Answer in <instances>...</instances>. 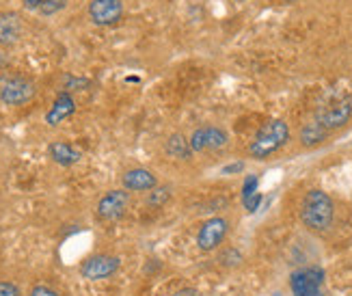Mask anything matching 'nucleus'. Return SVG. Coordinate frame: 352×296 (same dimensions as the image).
I'll return each mask as SVG.
<instances>
[{
  "label": "nucleus",
  "mask_w": 352,
  "mask_h": 296,
  "mask_svg": "<svg viewBox=\"0 0 352 296\" xmlns=\"http://www.w3.org/2000/svg\"><path fill=\"white\" fill-rule=\"evenodd\" d=\"M335 219V204L329 197V193L311 189L302 197L300 204V221L311 231H327L333 225Z\"/></svg>",
  "instance_id": "nucleus-1"
},
{
  "label": "nucleus",
  "mask_w": 352,
  "mask_h": 296,
  "mask_svg": "<svg viewBox=\"0 0 352 296\" xmlns=\"http://www.w3.org/2000/svg\"><path fill=\"white\" fill-rule=\"evenodd\" d=\"M289 141V128L283 119H270L257 130L249 145V154L255 160H266L272 154H277Z\"/></svg>",
  "instance_id": "nucleus-2"
},
{
  "label": "nucleus",
  "mask_w": 352,
  "mask_h": 296,
  "mask_svg": "<svg viewBox=\"0 0 352 296\" xmlns=\"http://www.w3.org/2000/svg\"><path fill=\"white\" fill-rule=\"evenodd\" d=\"M350 117H352V98L342 96V98L329 100L322 106H318L314 119L318 123H322L329 132H333L338 128H344L346 123L350 121Z\"/></svg>",
  "instance_id": "nucleus-3"
},
{
  "label": "nucleus",
  "mask_w": 352,
  "mask_h": 296,
  "mask_svg": "<svg viewBox=\"0 0 352 296\" xmlns=\"http://www.w3.org/2000/svg\"><path fill=\"white\" fill-rule=\"evenodd\" d=\"M35 85L22 76H0V102L7 106H24L35 98Z\"/></svg>",
  "instance_id": "nucleus-4"
},
{
  "label": "nucleus",
  "mask_w": 352,
  "mask_h": 296,
  "mask_svg": "<svg viewBox=\"0 0 352 296\" xmlns=\"http://www.w3.org/2000/svg\"><path fill=\"white\" fill-rule=\"evenodd\" d=\"M324 279L327 275L320 266L298 268L289 275V292L292 296H322Z\"/></svg>",
  "instance_id": "nucleus-5"
},
{
  "label": "nucleus",
  "mask_w": 352,
  "mask_h": 296,
  "mask_svg": "<svg viewBox=\"0 0 352 296\" xmlns=\"http://www.w3.org/2000/svg\"><path fill=\"white\" fill-rule=\"evenodd\" d=\"M227 231H229V221L225 219V216H212V219H208L197 233L199 251L210 253V251H214V249H219L227 236Z\"/></svg>",
  "instance_id": "nucleus-6"
},
{
  "label": "nucleus",
  "mask_w": 352,
  "mask_h": 296,
  "mask_svg": "<svg viewBox=\"0 0 352 296\" xmlns=\"http://www.w3.org/2000/svg\"><path fill=\"white\" fill-rule=\"evenodd\" d=\"M121 266V260L115 255H91L80 264V275L87 279V282H102V279L113 277Z\"/></svg>",
  "instance_id": "nucleus-7"
},
{
  "label": "nucleus",
  "mask_w": 352,
  "mask_h": 296,
  "mask_svg": "<svg viewBox=\"0 0 352 296\" xmlns=\"http://www.w3.org/2000/svg\"><path fill=\"white\" fill-rule=\"evenodd\" d=\"M130 208V193L126 189L121 191H109L100 201H98V216L106 223L119 221L121 216H126Z\"/></svg>",
  "instance_id": "nucleus-8"
},
{
  "label": "nucleus",
  "mask_w": 352,
  "mask_h": 296,
  "mask_svg": "<svg viewBox=\"0 0 352 296\" xmlns=\"http://www.w3.org/2000/svg\"><path fill=\"white\" fill-rule=\"evenodd\" d=\"M190 147L195 154L199 151H217V149H223L227 143H229V136L223 128H217V126H204V128H197L192 134H190Z\"/></svg>",
  "instance_id": "nucleus-9"
},
{
  "label": "nucleus",
  "mask_w": 352,
  "mask_h": 296,
  "mask_svg": "<svg viewBox=\"0 0 352 296\" xmlns=\"http://www.w3.org/2000/svg\"><path fill=\"white\" fill-rule=\"evenodd\" d=\"M124 15V5L121 0H91L89 18L98 26H113Z\"/></svg>",
  "instance_id": "nucleus-10"
},
{
  "label": "nucleus",
  "mask_w": 352,
  "mask_h": 296,
  "mask_svg": "<svg viewBox=\"0 0 352 296\" xmlns=\"http://www.w3.org/2000/svg\"><path fill=\"white\" fill-rule=\"evenodd\" d=\"M121 182H124V189L128 193H147V191H154L158 186V178L151 173L149 169H143V167L126 171Z\"/></svg>",
  "instance_id": "nucleus-11"
},
{
  "label": "nucleus",
  "mask_w": 352,
  "mask_h": 296,
  "mask_svg": "<svg viewBox=\"0 0 352 296\" xmlns=\"http://www.w3.org/2000/svg\"><path fill=\"white\" fill-rule=\"evenodd\" d=\"M76 111V102L74 98L69 96L67 91L58 93V98L54 100V104L50 106V111L45 113V123L48 126H58V123H63L67 117H72Z\"/></svg>",
  "instance_id": "nucleus-12"
},
{
  "label": "nucleus",
  "mask_w": 352,
  "mask_h": 296,
  "mask_svg": "<svg viewBox=\"0 0 352 296\" xmlns=\"http://www.w3.org/2000/svg\"><path fill=\"white\" fill-rule=\"evenodd\" d=\"M48 154H50V158L56 162V165H63V167H69V165H76L80 160V151L76 149L72 143L67 141H54L48 145Z\"/></svg>",
  "instance_id": "nucleus-13"
},
{
  "label": "nucleus",
  "mask_w": 352,
  "mask_h": 296,
  "mask_svg": "<svg viewBox=\"0 0 352 296\" xmlns=\"http://www.w3.org/2000/svg\"><path fill=\"white\" fill-rule=\"evenodd\" d=\"M22 35V22L15 13H0V43L11 45Z\"/></svg>",
  "instance_id": "nucleus-14"
},
{
  "label": "nucleus",
  "mask_w": 352,
  "mask_h": 296,
  "mask_svg": "<svg viewBox=\"0 0 352 296\" xmlns=\"http://www.w3.org/2000/svg\"><path fill=\"white\" fill-rule=\"evenodd\" d=\"M329 134H331V132L322 126V123H318V121L314 119V121L305 123V126L300 128V132H298V141H300L302 147H316V145H320V143H324Z\"/></svg>",
  "instance_id": "nucleus-15"
},
{
  "label": "nucleus",
  "mask_w": 352,
  "mask_h": 296,
  "mask_svg": "<svg viewBox=\"0 0 352 296\" xmlns=\"http://www.w3.org/2000/svg\"><path fill=\"white\" fill-rule=\"evenodd\" d=\"M166 154L177 160H190V156L195 151L190 147V141L184 134H171L169 141H166Z\"/></svg>",
  "instance_id": "nucleus-16"
},
{
  "label": "nucleus",
  "mask_w": 352,
  "mask_h": 296,
  "mask_svg": "<svg viewBox=\"0 0 352 296\" xmlns=\"http://www.w3.org/2000/svg\"><path fill=\"white\" fill-rule=\"evenodd\" d=\"M22 3L28 11H35L39 15H54L65 9L67 0H22Z\"/></svg>",
  "instance_id": "nucleus-17"
},
{
  "label": "nucleus",
  "mask_w": 352,
  "mask_h": 296,
  "mask_svg": "<svg viewBox=\"0 0 352 296\" xmlns=\"http://www.w3.org/2000/svg\"><path fill=\"white\" fill-rule=\"evenodd\" d=\"M169 199H171V191H169V189H158V186H156L154 191H149L147 204H149L151 208H162Z\"/></svg>",
  "instance_id": "nucleus-18"
},
{
  "label": "nucleus",
  "mask_w": 352,
  "mask_h": 296,
  "mask_svg": "<svg viewBox=\"0 0 352 296\" xmlns=\"http://www.w3.org/2000/svg\"><path fill=\"white\" fill-rule=\"evenodd\" d=\"M257 184H259L257 176H247V180H244V184H242V201L257 193Z\"/></svg>",
  "instance_id": "nucleus-19"
},
{
  "label": "nucleus",
  "mask_w": 352,
  "mask_h": 296,
  "mask_svg": "<svg viewBox=\"0 0 352 296\" xmlns=\"http://www.w3.org/2000/svg\"><path fill=\"white\" fill-rule=\"evenodd\" d=\"M0 296H22V292L13 282H0Z\"/></svg>",
  "instance_id": "nucleus-20"
},
{
  "label": "nucleus",
  "mask_w": 352,
  "mask_h": 296,
  "mask_svg": "<svg viewBox=\"0 0 352 296\" xmlns=\"http://www.w3.org/2000/svg\"><path fill=\"white\" fill-rule=\"evenodd\" d=\"M262 199H264V197H262V193L257 191V193H255L253 197L244 199L242 204H244V208H247L249 212H255V210H259V204H262Z\"/></svg>",
  "instance_id": "nucleus-21"
},
{
  "label": "nucleus",
  "mask_w": 352,
  "mask_h": 296,
  "mask_svg": "<svg viewBox=\"0 0 352 296\" xmlns=\"http://www.w3.org/2000/svg\"><path fill=\"white\" fill-rule=\"evenodd\" d=\"M28 296H60V294L50 286H35L33 290H30Z\"/></svg>",
  "instance_id": "nucleus-22"
},
{
  "label": "nucleus",
  "mask_w": 352,
  "mask_h": 296,
  "mask_svg": "<svg viewBox=\"0 0 352 296\" xmlns=\"http://www.w3.org/2000/svg\"><path fill=\"white\" fill-rule=\"evenodd\" d=\"M244 169V162H236V165H227L225 169H223V173L225 176H232V173H240V171Z\"/></svg>",
  "instance_id": "nucleus-23"
},
{
  "label": "nucleus",
  "mask_w": 352,
  "mask_h": 296,
  "mask_svg": "<svg viewBox=\"0 0 352 296\" xmlns=\"http://www.w3.org/2000/svg\"><path fill=\"white\" fill-rule=\"evenodd\" d=\"M171 296H199V290L197 288H182L175 294H171Z\"/></svg>",
  "instance_id": "nucleus-24"
},
{
  "label": "nucleus",
  "mask_w": 352,
  "mask_h": 296,
  "mask_svg": "<svg viewBox=\"0 0 352 296\" xmlns=\"http://www.w3.org/2000/svg\"><path fill=\"white\" fill-rule=\"evenodd\" d=\"M283 3H296V0H283Z\"/></svg>",
  "instance_id": "nucleus-25"
},
{
  "label": "nucleus",
  "mask_w": 352,
  "mask_h": 296,
  "mask_svg": "<svg viewBox=\"0 0 352 296\" xmlns=\"http://www.w3.org/2000/svg\"><path fill=\"white\" fill-rule=\"evenodd\" d=\"M236 3H244V0H236Z\"/></svg>",
  "instance_id": "nucleus-26"
}]
</instances>
